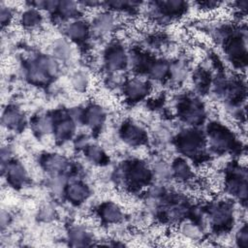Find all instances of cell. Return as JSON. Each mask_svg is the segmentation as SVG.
<instances>
[{
  "mask_svg": "<svg viewBox=\"0 0 248 248\" xmlns=\"http://www.w3.org/2000/svg\"><path fill=\"white\" fill-rule=\"evenodd\" d=\"M221 30L225 34L223 47L227 58L235 68H245L247 61L246 35H241L238 30H234L230 26L222 27Z\"/></svg>",
  "mask_w": 248,
  "mask_h": 248,
  "instance_id": "obj_1",
  "label": "cell"
},
{
  "mask_svg": "<svg viewBox=\"0 0 248 248\" xmlns=\"http://www.w3.org/2000/svg\"><path fill=\"white\" fill-rule=\"evenodd\" d=\"M207 135L211 148L218 153L232 152L237 149L238 142L234 134L221 123H210L207 127Z\"/></svg>",
  "mask_w": 248,
  "mask_h": 248,
  "instance_id": "obj_2",
  "label": "cell"
},
{
  "mask_svg": "<svg viewBox=\"0 0 248 248\" xmlns=\"http://www.w3.org/2000/svg\"><path fill=\"white\" fill-rule=\"evenodd\" d=\"M226 191L237 198L240 202H246L247 198V174L246 170L241 166L232 165L226 171L225 178Z\"/></svg>",
  "mask_w": 248,
  "mask_h": 248,
  "instance_id": "obj_3",
  "label": "cell"
},
{
  "mask_svg": "<svg viewBox=\"0 0 248 248\" xmlns=\"http://www.w3.org/2000/svg\"><path fill=\"white\" fill-rule=\"evenodd\" d=\"M205 140L200 131L187 130L180 133L176 138L177 149L193 159H198L202 154Z\"/></svg>",
  "mask_w": 248,
  "mask_h": 248,
  "instance_id": "obj_4",
  "label": "cell"
},
{
  "mask_svg": "<svg viewBox=\"0 0 248 248\" xmlns=\"http://www.w3.org/2000/svg\"><path fill=\"white\" fill-rule=\"evenodd\" d=\"M124 180L132 190L148 185L151 180V172L146 165L140 161H130L124 164Z\"/></svg>",
  "mask_w": 248,
  "mask_h": 248,
  "instance_id": "obj_5",
  "label": "cell"
},
{
  "mask_svg": "<svg viewBox=\"0 0 248 248\" xmlns=\"http://www.w3.org/2000/svg\"><path fill=\"white\" fill-rule=\"evenodd\" d=\"M149 5L154 18L161 22L179 18L188 9V3L183 1H155Z\"/></svg>",
  "mask_w": 248,
  "mask_h": 248,
  "instance_id": "obj_6",
  "label": "cell"
},
{
  "mask_svg": "<svg viewBox=\"0 0 248 248\" xmlns=\"http://www.w3.org/2000/svg\"><path fill=\"white\" fill-rule=\"evenodd\" d=\"M177 114L179 117L191 124L200 125L204 119V108L201 101L192 96H184L177 104Z\"/></svg>",
  "mask_w": 248,
  "mask_h": 248,
  "instance_id": "obj_7",
  "label": "cell"
},
{
  "mask_svg": "<svg viewBox=\"0 0 248 248\" xmlns=\"http://www.w3.org/2000/svg\"><path fill=\"white\" fill-rule=\"evenodd\" d=\"M208 214L212 226L216 231L225 232L232 227L233 221L232 206L230 202L225 201H219L210 204L208 208Z\"/></svg>",
  "mask_w": 248,
  "mask_h": 248,
  "instance_id": "obj_8",
  "label": "cell"
},
{
  "mask_svg": "<svg viewBox=\"0 0 248 248\" xmlns=\"http://www.w3.org/2000/svg\"><path fill=\"white\" fill-rule=\"evenodd\" d=\"M105 65L109 71H119L126 67L127 65V56L123 46L114 43L109 45L105 50L104 54Z\"/></svg>",
  "mask_w": 248,
  "mask_h": 248,
  "instance_id": "obj_9",
  "label": "cell"
},
{
  "mask_svg": "<svg viewBox=\"0 0 248 248\" xmlns=\"http://www.w3.org/2000/svg\"><path fill=\"white\" fill-rule=\"evenodd\" d=\"M75 130V124L70 116L61 111L53 115V133L56 140L61 142L71 139Z\"/></svg>",
  "mask_w": 248,
  "mask_h": 248,
  "instance_id": "obj_10",
  "label": "cell"
},
{
  "mask_svg": "<svg viewBox=\"0 0 248 248\" xmlns=\"http://www.w3.org/2000/svg\"><path fill=\"white\" fill-rule=\"evenodd\" d=\"M151 86L147 81L140 79H131L124 87V94L128 102L136 103L143 99L150 92Z\"/></svg>",
  "mask_w": 248,
  "mask_h": 248,
  "instance_id": "obj_11",
  "label": "cell"
},
{
  "mask_svg": "<svg viewBox=\"0 0 248 248\" xmlns=\"http://www.w3.org/2000/svg\"><path fill=\"white\" fill-rule=\"evenodd\" d=\"M120 135L123 140L130 145H140L144 143L147 139L145 131L132 122H126L122 125Z\"/></svg>",
  "mask_w": 248,
  "mask_h": 248,
  "instance_id": "obj_12",
  "label": "cell"
},
{
  "mask_svg": "<svg viewBox=\"0 0 248 248\" xmlns=\"http://www.w3.org/2000/svg\"><path fill=\"white\" fill-rule=\"evenodd\" d=\"M66 35L77 44L84 43L89 35V28L83 20H76L69 23L65 29Z\"/></svg>",
  "mask_w": 248,
  "mask_h": 248,
  "instance_id": "obj_13",
  "label": "cell"
},
{
  "mask_svg": "<svg viewBox=\"0 0 248 248\" xmlns=\"http://www.w3.org/2000/svg\"><path fill=\"white\" fill-rule=\"evenodd\" d=\"M98 215L106 224L117 223L122 219V212L119 206L111 202L102 203L98 208Z\"/></svg>",
  "mask_w": 248,
  "mask_h": 248,
  "instance_id": "obj_14",
  "label": "cell"
},
{
  "mask_svg": "<svg viewBox=\"0 0 248 248\" xmlns=\"http://www.w3.org/2000/svg\"><path fill=\"white\" fill-rule=\"evenodd\" d=\"M7 179L9 183L14 187H21L26 179V171L23 166L16 161H13L7 166Z\"/></svg>",
  "mask_w": 248,
  "mask_h": 248,
  "instance_id": "obj_15",
  "label": "cell"
},
{
  "mask_svg": "<svg viewBox=\"0 0 248 248\" xmlns=\"http://www.w3.org/2000/svg\"><path fill=\"white\" fill-rule=\"evenodd\" d=\"M88 196H89V189L82 182H79V181L72 182L66 188L67 199L75 204H79L83 202Z\"/></svg>",
  "mask_w": 248,
  "mask_h": 248,
  "instance_id": "obj_16",
  "label": "cell"
},
{
  "mask_svg": "<svg viewBox=\"0 0 248 248\" xmlns=\"http://www.w3.org/2000/svg\"><path fill=\"white\" fill-rule=\"evenodd\" d=\"M82 117L84 119V122L89 125L92 130L94 129H98L103 125L104 119H105V113L102 109V108H100L99 106L96 105H92L89 106L84 113L82 114Z\"/></svg>",
  "mask_w": 248,
  "mask_h": 248,
  "instance_id": "obj_17",
  "label": "cell"
},
{
  "mask_svg": "<svg viewBox=\"0 0 248 248\" xmlns=\"http://www.w3.org/2000/svg\"><path fill=\"white\" fill-rule=\"evenodd\" d=\"M42 165L47 171L60 172L67 168V160L59 155L55 154H46L42 159Z\"/></svg>",
  "mask_w": 248,
  "mask_h": 248,
  "instance_id": "obj_18",
  "label": "cell"
},
{
  "mask_svg": "<svg viewBox=\"0 0 248 248\" xmlns=\"http://www.w3.org/2000/svg\"><path fill=\"white\" fill-rule=\"evenodd\" d=\"M4 124L13 130H19L24 123L23 115L16 108H9L3 114Z\"/></svg>",
  "mask_w": 248,
  "mask_h": 248,
  "instance_id": "obj_19",
  "label": "cell"
},
{
  "mask_svg": "<svg viewBox=\"0 0 248 248\" xmlns=\"http://www.w3.org/2000/svg\"><path fill=\"white\" fill-rule=\"evenodd\" d=\"M171 169L173 175L179 181H189L193 176V172L190 166L185 160L181 158H176L173 161Z\"/></svg>",
  "mask_w": 248,
  "mask_h": 248,
  "instance_id": "obj_20",
  "label": "cell"
},
{
  "mask_svg": "<svg viewBox=\"0 0 248 248\" xmlns=\"http://www.w3.org/2000/svg\"><path fill=\"white\" fill-rule=\"evenodd\" d=\"M43 21V16L36 9H28L20 16V23L24 28L33 29L38 27Z\"/></svg>",
  "mask_w": 248,
  "mask_h": 248,
  "instance_id": "obj_21",
  "label": "cell"
},
{
  "mask_svg": "<svg viewBox=\"0 0 248 248\" xmlns=\"http://www.w3.org/2000/svg\"><path fill=\"white\" fill-rule=\"evenodd\" d=\"M114 25V17L108 13H104L97 16L93 20V28L100 34L109 32Z\"/></svg>",
  "mask_w": 248,
  "mask_h": 248,
  "instance_id": "obj_22",
  "label": "cell"
},
{
  "mask_svg": "<svg viewBox=\"0 0 248 248\" xmlns=\"http://www.w3.org/2000/svg\"><path fill=\"white\" fill-rule=\"evenodd\" d=\"M193 81L196 89L200 93H204L209 90L210 73L205 69H198L193 77Z\"/></svg>",
  "mask_w": 248,
  "mask_h": 248,
  "instance_id": "obj_23",
  "label": "cell"
},
{
  "mask_svg": "<svg viewBox=\"0 0 248 248\" xmlns=\"http://www.w3.org/2000/svg\"><path fill=\"white\" fill-rule=\"evenodd\" d=\"M85 154L87 156V158L98 165H104L108 163V156L107 154L104 152V150L97 145H90L87 146L86 150H85Z\"/></svg>",
  "mask_w": 248,
  "mask_h": 248,
  "instance_id": "obj_24",
  "label": "cell"
},
{
  "mask_svg": "<svg viewBox=\"0 0 248 248\" xmlns=\"http://www.w3.org/2000/svg\"><path fill=\"white\" fill-rule=\"evenodd\" d=\"M236 242L240 247H247V241H248V230L247 225L243 224L235 235Z\"/></svg>",
  "mask_w": 248,
  "mask_h": 248,
  "instance_id": "obj_25",
  "label": "cell"
},
{
  "mask_svg": "<svg viewBox=\"0 0 248 248\" xmlns=\"http://www.w3.org/2000/svg\"><path fill=\"white\" fill-rule=\"evenodd\" d=\"M55 53H56V55L59 57V58H66V57H68L69 56V53H70V47H69V46L65 43V42H58V44H57V46H56V47H55Z\"/></svg>",
  "mask_w": 248,
  "mask_h": 248,
  "instance_id": "obj_26",
  "label": "cell"
},
{
  "mask_svg": "<svg viewBox=\"0 0 248 248\" xmlns=\"http://www.w3.org/2000/svg\"><path fill=\"white\" fill-rule=\"evenodd\" d=\"M12 17H13V13L10 10V8L2 6L1 7V23H2V26L4 27L6 24H9Z\"/></svg>",
  "mask_w": 248,
  "mask_h": 248,
  "instance_id": "obj_27",
  "label": "cell"
},
{
  "mask_svg": "<svg viewBox=\"0 0 248 248\" xmlns=\"http://www.w3.org/2000/svg\"><path fill=\"white\" fill-rule=\"evenodd\" d=\"M195 4L198 5L199 8L203 11H211L218 8L221 5L220 2H213V1H202V2H196Z\"/></svg>",
  "mask_w": 248,
  "mask_h": 248,
  "instance_id": "obj_28",
  "label": "cell"
},
{
  "mask_svg": "<svg viewBox=\"0 0 248 248\" xmlns=\"http://www.w3.org/2000/svg\"><path fill=\"white\" fill-rule=\"evenodd\" d=\"M73 83H74V85L76 86L77 89L82 90L84 87H86L87 78H84V76L81 75V74H77V75L74 77Z\"/></svg>",
  "mask_w": 248,
  "mask_h": 248,
  "instance_id": "obj_29",
  "label": "cell"
}]
</instances>
